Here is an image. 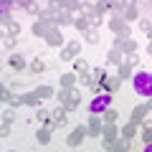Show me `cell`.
Segmentation results:
<instances>
[{"label": "cell", "instance_id": "cell-47", "mask_svg": "<svg viewBox=\"0 0 152 152\" xmlns=\"http://www.w3.org/2000/svg\"><path fill=\"white\" fill-rule=\"evenodd\" d=\"M46 8H51L53 13H61V0H48V5Z\"/></svg>", "mask_w": 152, "mask_h": 152}, {"label": "cell", "instance_id": "cell-52", "mask_svg": "<svg viewBox=\"0 0 152 152\" xmlns=\"http://www.w3.org/2000/svg\"><path fill=\"white\" fill-rule=\"evenodd\" d=\"M38 10H41V8H38L36 3H31V5L26 8V13H31V15H38Z\"/></svg>", "mask_w": 152, "mask_h": 152}, {"label": "cell", "instance_id": "cell-13", "mask_svg": "<svg viewBox=\"0 0 152 152\" xmlns=\"http://www.w3.org/2000/svg\"><path fill=\"white\" fill-rule=\"evenodd\" d=\"M79 104H81V91H76V86H74V89H71V94H69V102L64 104V109H66V112H74Z\"/></svg>", "mask_w": 152, "mask_h": 152}, {"label": "cell", "instance_id": "cell-31", "mask_svg": "<svg viewBox=\"0 0 152 152\" xmlns=\"http://www.w3.org/2000/svg\"><path fill=\"white\" fill-rule=\"evenodd\" d=\"M122 64H124V66H129V69L134 71L137 66H140V56H137V53H124V58H122Z\"/></svg>", "mask_w": 152, "mask_h": 152}, {"label": "cell", "instance_id": "cell-45", "mask_svg": "<svg viewBox=\"0 0 152 152\" xmlns=\"http://www.w3.org/2000/svg\"><path fill=\"white\" fill-rule=\"evenodd\" d=\"M142 142H145V145H152V129H142Z\"/></svg>", "mask_w": 152, "mask_h": 152}, {"label": "cell", "instance_id": "cell-55", "mask_svg": "<svg viewBox=\"0 0 152 152\" xmlns=\"http://www.w3.org/2000/svg\"><path fill=\"white\" fill-rule=\"evenodd\" d=\"M147 109H150V114H152V96L147 99Z\"/></svg>", "mask_w": 152, "mask_h": 152}, {"label": "cell", "instance_id": "cell-49", "mask_svg": "<svg viewBox=\"0 0 152 152\" xmlns=\"http://www.w3.org/2000/svg\"><path fill=\"white\" fill-rule=\"evenodd\" d=\"M3 41H5V48H8V51H13V48H15V38L5 36V38H3Z\"/></svg>", "mask_w": 152, "mask_h": 152}, {"label": "cell", "instance_id": "cell-40", "mask_svg": "<svg viewBox=\"0 0 152 152\" xmlns=\"http://www.w3.org/2000/svg\"><path fill=\"white\" fill-rule=\"evenodd\" d=\"M79 15H94V3H81L79 5Z\"/></svg>", "mask_w": 152, "mask_h": 152}, {"label": "cell", "instance_id": "cell-60", "mask_svg": "<svg viewBox=\"0 0 152 152\" xmlns=\"http://www.w3.org/2000/svg\"><path fill=\"white\" fill-rule=\"evenodd\" d=\"M8 152H15V150H8Z\"/></svg>", "mask_w": 152, "mask_h": 152}, {"label": "cell", "instance_id": "cell-48", "mask_svg": "<svg viewBox=\"0 0 152 152\" xmlns=\"http://www.w3.org/2000/svg\"><path fill=\"white\" fill-rule=\"evenodd\" d=\"M13 5H15V0H0V13H3V10H10Z\"/></svg>", "mask_w": 152, "mask_h": 152}, {"label": "cell", "instance_id": "cell-10", "mask_svg": "<svg viewBox=\"0 0 152 152\" xmlns=\"http://www.w3.org/2000/svg\"><path fill=\"white\" fill-rule=\"evenodd\" d=\"M56 15H58V13H53V10H51V8H41V10H38V20H41V23H46V26H48V28H58V26H56Z\"/></svg>", "mask_w": 152, "mask_h": 152}, {"label": "cell", "instance_id": "cell-61", "mask_svg": "<svg viewBox=\"0 0 152 152\" xmlns=\"http://www.w3.org/2000/svg\"><path fill=\"white\" fill-rule=\"evenodd\" d=\"M107 152H114V150H107Z\"/></svg>", "mask_w": 152, "mask_h": 152}, {"label": "cell", "instance_id": "cell-39", "mask_svg": "<svg viewBox=\"0 0 152 152\" xmlns=\"http://www.w3.org/2000/svg\"><path fill=\"white\" fill-rule=\"evenodd\" d=\"M69 94H71V89H58V91H56V102L64 107V104L69 102Z\"/></svg>", "mask_w": 152, "mask_h": 152}, {"label": "cell", "instance_id": "cell-62", "mask_svg": "<svg viewBox=\"0 0 152 152\" xmlns=\"http://www.w3.org/2000/svg\"><path fill=\"white\" fill-rule=\"evenodd\" d=\"M150 3H152V0H150Z\"/></svg>", "mask_w": 152, "mask_h": 152}, {"label": "cell", "instance_id": "cell-46", "mask_svg": "<svg viewBox=\"0 0 152 152\" xmlns=\"http://www.w3.org/2000/svg\"><path fill=\"white\" fill-rule=\"evenodd\" d=\"M5 137H10V124H0V140H5Z\"/></svg>", "mask_w": 152, "mask_h": 152}, {"label": "cell", "instance_id": "cell-24", "mask_svg": "<svg viewBox=\"0 0 152 152\" xmlns=\"http://www.w3.org/2000/svg\"><path fill=\"white\" fill-rule=\"evenodd\" d=\"M74 28H76V31H81V33H86L89 28H91V26H89V18L86 15H74Z\"/></svg>", "mask_w": 152, "mask_h": 152}, {"label": "cell", "instance_id": "cell-54", "mask_svg": "<svg viewBox=\"0 0 152 152\" xmlns=\"http://www.w3.org/2000/svg\"><path fill=\"white\" fill-rule=\"evenodd\" d=\"M5 94H8V89H5V84H0V99L5 96Z\"/></svg>", "mask_w": 152, "mask_h": 152}, {"label": "cell", "instance_id": "cell-18", "mask_svg": "<svg viewBox=\"0 0 152 152\" xmlns=\"http://www.w3.org/2000/svg\"><path fill=\"white\" fill-rule=\"evenodd\" d=\"M102 122H104V124H117V122H119V112H117L114 107H109L107 112L102 114Z\"/></svg>", "mask_w": 152, "mask_h": 152}, {"label": "cell", "instance_id": "cell-32", "mask_svg": "<svg viewBox=\"0 0 152 152\" xmlns=\"http://www.w3.org/2000/svg\"><path fill=\"white\" fill-rule=\"evenodd\" d=\"M28 69H31L33 74H43V71H46V61L43 58H33L31 64H28Z\"/></svg>", "mask_w": 152, "mask_h": 152}, {"label": "cell", "instance_id": "cell-36", "mask_svg": "<svg viewBox=\"0 0 152 152\" xmlns=\"http://www.w3.org/2000/svg\"><path fill=\"white\" fill-rule=\"evenodd\" d=\"M117 76H119L122 81H127V79H132L134 74H132V69H129V66H124V64H122V66H117Z\"/></svg>", "mask_w": 152, "mask_h": 152}, {"label": "cell", "instance_id": "cell-37", "mask_svg": "<svg viewBox=\"0 0 152 152\" xmlns=\"http://www.w3.org/2000/svg\"><path fill=\"white\" fill-rule=\"evenodd\" d=\"M84 38H86V43L96 46V43H99V31H96V28H89V31L84 33Z\"/></svg>", "mask_w": 152, "mask_h": 152}, {"label": "cell", "instance_id": "cell-26", "mask_svg": "<svg viewBox=\"0 0 152 152\" xmlns=\"http://www.w3.org/2000/svg\"><path fill=\"white\" fill-rule=\"evenodd\" d=\"M36 119L43 122V127H51V109H36Z\"/></svg>", "mask_w": 152, "mask_h": 152}, {"label": "cell", "instance_id": "cell-43", "mask_svg": "<svg viewBox=\"0 0 152 152\" xmlns=\"http://www.w3.org/2000/svg\"><path fill=\"white\" fill-rule=\"evenodd\" d=\"M13 119H15V109H5L3 112V122L5 124H13Z\"/></svg>", "mask_w": 152, "mask_h": 152}, {"label": "cell", "instance_id": "cell-33", "mask_svg": "<svg viewBox=\"0 0 152 152\" xmlns=\"http://www.w3.org/2000/svg\"><path fill=\"white\" fill-rule=\"evenodd\" d=\"M79 86H81V89H91V86H94V79H91V74H89V71L79 74Z\"/></svg>", "mask_w": 152, "mask_h": 152}, {"label": "cell", "instance_id": "cell-57", "mask_svg": "<svg viewBox=\"0 0 152 152\" xmlns=\"http://www.w3.org/2000/svg\"><path fill=\"white\" fill-rule=\"evenodd\" d=\"M147 38H150V43H152V28H150V31H147Z\"/></svg>", "mask_w": 152, "mask_h": 152}, {"label": "cell", "instance_id": "cell-9", "mask_svg": "<svg viewBox=\"0 0 152 152\" xmlns=\"http://www.w3.org/2000/svg\"><path fill=\"white\" fill-rule=\"evenodd\" d=\"M66 109L64 107H56V109H51V129L53 127H66Z\"/></svg>", "mask_w": 152, "mask_h": 152}, {"label": "cell", "instance_id": "cell-58", "mask_svg": "<svg viewBox=\"0 0 152 152\" xmlns=\"http://www.w3.org/2000/svg\"><path fill=\"white\" fill-rule=\"evenodd\" d=\"M0 114H3V99H0Z\"/></svg>", "mask_w": 152, "mask_h": 152}, {"label": "cell", "instance_id": "cell-20", "mask_svg": "<svg viewBox=\"0 0 152 152\" xmlns=\"http://www.w3.org/2000/svg\"><path fill=\"white\" fill-rule=\"evenodd\" d=\"M58 84H61V89H74L76 86V74H61V79H58Z\"/></svg>", "mask_w": 152, "mask_h": 152}, {"label": "cell", "instance_id": "cell-23", "mask_svg": "<svg viewBox=\"0 0 152 152\" xmlns=\"http://www.w3.org/2000/svg\"><path fill=\"white\" fill-rule=\"evenodd\" d=\"M3 104H8V107H10V109H18V107H20V94H10V91H8L5 94V96H3Z\"/></svg>", "mask_w": 152, "mask_h": 152}, {"label": "cell", "instance_id": "cell-11", "mask_svg": "<svg viewBox=\"0 0 152 152\" xmlns=\"http://www.w3.org/2000/svg\"><path fill=\"white\" fill-rule=\"evenodd\" d=\"M119 86H122V79H119V76H107L104 84H102L104 94H117V91H119Z\"/></svg>", "mask_w": 152, "mask_h": 152}, {"label": "cell", "instance_id": "cell-16", "mask_svg": "<svg viewBox=\"0 0 152 152\" xmlns=\"http://www.w3.org/2000/svg\"><path fill=\"white\" fill-rule=\"evenodd\" d=\"M51 127H38L36 129V140H38V145H48L51 142Z\"/></svg>", "mask_w": 152, "mask_h": 152}, {"label": "cell", "instance_id": "cell-59", "mask_svg": "<svg viewBox=\"0 0 152 152\" xmlns=\"http://www.w3.org/2000/svg\"><path fill=\"white\" fill-rule=\"evenodd\" d=\"M0 38H5V31H0Z\"/></svg>", "mask_w": 152, "mask_h": 152}, {"label": "cell", "instance_id": "cell-30", "mask_svg": "<svg viewBox=\"0 0 152 152\" xmlns=\"http://www.w3.org/2000/svg\"><path fill=\"white\" fill-rule=\"evenodd\" d=\"M122 20H124V23H134V20H140V10H137V8H127V10L122 13Z\"/></svg>", "mask_w": 152, "mask_h": 152}, {"label": "cell", "instance_id": "cell-35", "mask_svg": "<svg viewBox=\"0 0 152 152\" xmlns=\"http://www.w3.org/2000/svg\"><path fill=\"white\" fill-rule=\"evenodd\" d=\"M129 142H132V140H124V137H119V140L114 142L112 150H114V152H129Z\"/></svg>", "mask_w": 152, "mask_h": 152}, {"label": "cell", "instance_id": "cell-12", "mask_svg": "<svg viewBox=\"0 0 152 152\" xmlns=\"http://www.w3.org/2000/svg\"><path fill=\"white\" fill-rule=\"evenodd\" d=\"M147 114H150L147 104H137V107L132 109V117H129V122H134V124H142V119H145Z\"/></svg>", "mask_w": 152, "mask_h": 152}, {"label": "cell", "instance_id": "cell-41", "mask_svg": "<svg viewBox=\"0 0 152 152\" xmlns=\"http://www.w3.org/2000/svg\"><path fill=\"white\" fill-rule=\"evenodd\" d=\"M18 33H20V26H18V20L13 23V26H8V28H5V36H10V38H18Z\"/></svg>", "mask_w": 152, "mask_h": 152}, {"label": "cell", "instance_id": "cell-17", "mask_svg": "<svg viewBox=\"0 0 152 152\" xmlns=\"http://www.w3.org/2000/svg\"><path fill=\"white\" fill-rule=\"evenodd\" d=\"M20 102L26 104V107H33V109H38V102H41V99L36 96V91H23V94H20Z\"/></svg>", "mask_w": 152, "mask_h": 152}, {"label": "cell", "instance_id": "cell-14", "mask_svg": "<svg viewBox=\"0 0 152 152\" xmlns=\"http://www.w3.org/2000/svg\"><path fill=\"white\" fill-rule=\"evenodd\" d=\"M102 140H107V142H117V140H119V127H117V124H104Z\"/></svg>", "mask_w": 152, "mask_h": 152}, {"label": "cell", "instance_id": "cell-4", "mask_svg": "<svg viewBox=\"0 0 152 152\" xmlns=\"http://www.w3.org/2000/svg\"><path fill=\"white\" fill-rule=\"evenodd\" d=\"M102 132H104L102 117H99V114H91L89 122H86V137H102Z\"/></svg>", "mask_w": 152, "mask_h": 152}, {"label": "cell", "instance_id": "cell-21", "mask_svg": "<svg viewBox=\"0 0 152 152\" xmlns=\"http://www.w3.org/2000/svg\"><path fill=\"white\" fill-rule=\"evenodd\" d=\"M8 64H10V69H15V71H23V69H26V58H23V56L20 53H13L10 56V58H8Z\"/></svg>", "mask_w": 152, "mask_h": 152}, {"label": "cell", "instance_id": "cell-29", "mask_svg": "<svg viewBox=\"0 0 152 152\" xmlns=\"http://www.w3.org/2000/svg\"><path fill=\"white\" fill-rule=\"evenodd\" d=\"M114 0H96V5H94V13H99V15H104L107 10H112Z\"/></svg>", "mask_w": 152, "mask_h": 152}, {"label": "cell", "instance_id": "cell-34", "mask_svg": "<svg viewBox=\"0 0 152 152\" xmlns=\"http://www.w3.org/2000/svg\"><path fill=\"white\" fill-rule=\"evenodd\" d=\"M71 64H74V71H76V74H84V71H89V61L81 58V56H79L76 61H71Z\"/></svg>", "mask_w": 152, "mask_h": 152}, {"label": "cell", "instance_id": "cell-27", "mask_svg": "<svg viewBox=\"0 0 152 152\" xmlns=\"http://www.w3.org/2000/svg\"><path fill=\"white\" fill-rule=\"evenodd\" d=\"M122 58H124V53H122V51L109 48V53H107V64H117V66H122Z\"/></svg>", "mask_w": 152, "mask_h": 152}, {"label": "cell", "instance_id": "cell-42", "mask_svg": "<svg viewBox=\"0 0 152 152\" xmlns=\"http://www.w3.org/2000/svg\"><path fill=\"white\" fill-rule=\"evenodd\" d=\"M102 23H104V18L99 15V13H94V15H89V26H91V28H99Z\"/></svg>", "mask_w": 152, "mask_h": 152}, {"label": "cell", "instance_id": "cell-25", "mask_svg": "<svg viewBox=\"0 0 152 152\" xmlns=\"http://www.w3.org/2000/svg\"><path fill=\"white\" fill-rule=\"evenodd\" d=\"M53 94H56V89L48 86V84H43V86H36V96H38V99H51Z\"/></svg>", "mask_w": 152, "mask_h": 152}, {"label": "cell", "instance_id": "cell-38", "mask_svg": "<svg viewBox=\"0 0 152 152\" xmlns=\"http://www.w3.org/2000/svg\"><path fill=\"white\" fill-rule=\"evenodd\" d=\"M13 23H15V20H13V15H10V10H3V13H0V26H3V28H8V26H13Z\"/></svg>", "mask_w": 152, "mask_h": 152}, {"label": "cell", "instance_id": "cell-51", "mask_svg": "<svg viewBox=\"0 0 152 152\" xmlns=\"http://www.w3.org/2000/svg\"><path fill=\"white\" fill-rule=\"evenodd\" d=\"M142 129H152V114H147L145 119H142Z\"/></svg>", "mask_w": 152, "mask_h": 152}, {"label": "cell", "instance_id": "cell-56", "mask_svg": "<svg viewBox=\"0 0 152 152\" xmlns=\"http://www.w3.org/2000/svg\"><path fill=\"white\" fill-rule=\"evenodd\" d=\"M147 53H150V56H152V43H147Z\"/></svg>", "mask_w": 152, "mask_h": 152}, {"label": "cell", "instance_id": "cell-28", "mask_svg": "<svg viewBox=\"0 0 152 152\" xmlns=\"http://www.w3.org/2000/svg\"><path fill=\"white\" fill-rule=\"evenodd\" d=\"M79 0H61V10H69V13H74V15H79Z\"/></svg>", "mask_w": 152, "mask_h": 152}, {"label": "cell", "instance_id": "cell-53", "mask_svg": "<svg viewBox=\"0 0 152 152\" xmlns=\"http://www.w3.org/2000/svg\"><path fill=\"white\" fill-rule=\"evenodd\" d=\"M15 3H18V5H20V8H28V5H31V3H33V0H15Z\"/></svg>", "mask_w": 152, "mask_h": 152}, {"label": "cell", "instance_id": "cell-5", "mask_svg": "<svg viewBox=\"0 0 152 152\" xmlns=\"http://www.w3.org/2000/svg\"><path fill=\"white\" fill-rule=\"evenodd\" d=\"M79 53H81V43L79 41H69L64 46V51H61V61H76Z\"/></svg>", "mask_w": 152, "mask_h": 152}, {"label": "cell", "instance_id": "cell-1", "mask_svg": "<svg viewBox=\"0 0 152 152\" xmlns=\"http://www.w3.org/2000/svg\"><path fill=\"white\" fill-rule=\"evenodd\" d=\"M109 28H112L114 38H119V41H124V38H132L129 36V23H124L122 18H109Z\"/></svg>", "mask_w": 152, "mask_h": 152}, {"label": "cell", "instance_id": "cell-44", "mask_svg": "<svg viewBox=\"0 0 152 152\" xmlns=\"http://www.w3.org/2000/svg\"><path fill=\"white\" fill-rule=\"evenodd\" d=\"M137 28H140L142 33H147V31H150V28H152V23L147 20V18H140V20H137Z\"/></svg>", "mask_w": 152, "mask_h": 152}, {"label": "cell", "instance_id": "cell-22", "mask_svg": "<svg viewBox=\"0 0 152 152\" xmlns=\"http://www.w3.org/2000/svg\"><path fill=\"white\" fill-rule=\"evenodd\" d=\"M119 137H124V140H132V137H137V124H134V122H127V124L119 129Z\"/></svg>", "mask_w": 152, "mask_h": 152}, {"label": "cell", "instance_id": "cell-7", "mask_svg": "<svg viewBox=\"0 0 152 152\" xmlns=\"http://www.w3.org/2000/svg\"><path fill=\"white\" fill-rule=\"evenodd\" d=\"M84 140H86V124H84V127H76V129H71L69 137H66V145H69V147H79Z\"/></svg>", "mask_w": 152, "mask_h": 152}, {"label": "cell", "instance_id": "cell-50", "mask_svg": "<svg viewBox=\"0 0 152 152\" xmlns=\"http://www.w3.org/2000/svg\"><path fill=\"white\" fill-rule=\"evenodd\" d=\"M119 5L124 8V10L127 8H137V0H119Z\"/></svg>", "mask_w": 152, "mask_h": 152}, {"label": "cell", "instance_id": "cell-2", "mask_svg": "<svg viewBox=\"0 0 152 152\" xmlns=\"http://www.w3.org/2000/svg\"><path fill=\"white\" fill-rule=\"evenodd\" d=\"M132 81H134V89L145 96H152V74H137L132 76Z\"/></svg>", "mask_w": 152, "mask_h": 152}, {"label": "cell", "instance_id": "cell-19", "mask_svg": "<svg viewBox=\"0 0 152 152\" xmlns=\"http://www.w3.org/2000/svg\"><path fill=\"white\" fill-rule=\"evenodd\" d=\"M56 26H74V13H69V10H61L58 15H56Z\"/></svg>", "mask_w": 152, "mask_h": 152}, {"label": "cell", "instance_id": "cell-15", "mask_svg": "<svg viewBox=\"0 0 152 152\" xmlns=\"http://www.w3.org/2000/svg\"><path fill=\"white\" fill-rule=\"evenodd\" d=\"M48 31H53V28H48L46 23H41V20H36V23H33V28H31V33L36 38H46V36H48Z\"/></svg>", "mask_w": 152, "mask_h": 152}, {"label": "cell", "instance_id": "cell-6", "mask_svg": "<svg viewBox=\"0 0 152 152\" xmlns=\"http://www.w3.org/2000/svg\"><path fill=\"white\" fill-rule=\"evenodd\" d=\"M112 48L122 51V53H137V51H140V46H137V41H134V38H124V41L114 38V46H112Z\"/></svg>", "mask_w": 152, "mask_h": 152}, {"label": "cell", "instance_id": "cell-3", "mask_svg": "<svg viewBox=\"0 0 152 152\" xmlns=\"http://www.w3.org/2000/svg\"><path fill=\"white\" fill-rule=\"evenodd\" d=\"M109 107H112V94H96L94 102H91V114H99L102 117Z\"/></svg>", "mask_w": 152, "mask_h": 152}, {"label": "cell", "instance_id": "cell-8", "mask_svg": "<svg viewBox=\"0 0 152 152\" xmlns=\"http://www.w3.org/2000/svg\"><path fill=\"white\" fill-rule=\"evenodd\" d=\"M46 43L51 46V48H61V46H66V41H64V33L58 31V28H53V31H48V36L43 38Z\"/></svg>", "mask_w": 152, "mask_h": 152}]
</instances>
